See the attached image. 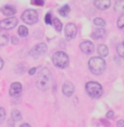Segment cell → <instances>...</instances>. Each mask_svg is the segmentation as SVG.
<instances>
[{
    "label": "cell",
    "instance_id": "cell-19",
    "mask_svg": "<svg viewBox=\"0 0 124 127\" xmlns=\"http://www.w3.org/2000/svg\"><path fill=\"white\" fill-rule=\"evenodd\" d=\"M52 24H54L55 28L58 30V32H61L62 30V23L60 22L59 19H57V17H55V19H52Z\"/></svg>",
    "mask_w": 124,
    "mask_h": 127
},
{
    "label": "cell",
    "instance_id": "cell-27",
    "mask_svg": "<svg viewBox=\"0 0 124 127\" xmlns=\"http://www.w3.org/2000/svg\"><path fill=\"white\" fill-rule=\"evenodd\" d=\"M32 4H34V6H44V1L42 0H33Z\"/></svg>",
    "mask_w": 124,
    "mask_h": 127
},
{
    "label": "cell",
    "instance_id": "cell-10",
    "mask_svg": "<svg viewBox=\"0 0 124 127\" xmlns=\"http://www.w3.org/2000/svg\"><path fill=\"white\" fill-rule=\"evenodd\" d=\"M62 92H63V95L67 96V97H71V96L74 93V85H73L70 80L65 82L62 86Z\"/></svg>",
    "mask_w": 124,
    "mask_h": 127
},
{
    "label": "cell",
    "instance_id": "cell-4",
    "mask_svg": "<svg viewBox=\"0 0 124 127\" xmlns=\"http://www.w3.org/2000/svg\"><path fill=\"white\" fill-rule=\"evenodd\" d=\"M52 63L57 67L65 68L69 65V57L65 52L63 51H57L52 57Z\"/></svg>",
    "mask_w": 124,
    "mask_h": 127
},
{
    "label": "cell",
    "instance_id": "cell-32",
    "mask_svg": "<svg viewBox=\"0 0 124 127\" xmlns=\"http://www.w3.org/2000/svg\"><path fill=\"white\" fill-rule=\"evenodd\" d=\"M2 67H3V60L0 58V70H1Z\"/></svg>",
    "mask_w": 124,
    "mask_h": 127
},
{
    "label": "cell",
    "instance_id": "cell-16",
    "mask_svg": "<svg viewBox=\"0 0 124 127\" xmlns=\"http://www.w3.org/2000/svg\"><path fill=\"white\" fill-rule=\"evenodd\" d=\"M10 36L8 33H6L3 29L0 30V46H6L9 42Z\"/></svg>",
    "mask_w": 124,
    "mask_h": 127
},
{
    "label": "cell",
    "instance_id": "cell-8",
    "mask_svg": "<svg viewBox=\"0 0 124 127\" xmlns=\"http://www.w3.org/2000/svg\"><path fill=\"white\" fill-rule=\"evenodd\" d=\"M64 34H65V39H67L68 41L72 40L77 34V28H76V26H75V24H73V23H69V24L65 25Z\"/></svg>",
    "mask_w": 124,
    "mask_h": 127
},
{
    "label": "cell",
    "instance_id": "cell-14",
    "mask_svg": "<svg viewBox=\"0 0 124 127\" xmlns=\"http://www.w3.org/2000/svg\"><path fill=\"white\" fill-rule=\"evenodd\" d=\"M106 34H107V32H106V29H103L102 27H98V28H95L92 34V37L94 39H101V38H105Z\"/></svg>",
    "mask_w": 124,
    "mask_h": 127
},
{
    "label": "cell",
    "instance_id": "cell-1",
    "mask_svg": "<svg viewBox=\"0 0 124 127\" xmlns=\"http://www.w3.org/2000/svg\"><path fill=\"white\" fill-rule=\"evenodd\" d=\"M36 86L41 90H47L51 86V73L47 67H44L40 70L37 76Z\"/></svg>",
    "mask_w": 124,
    "mask_h": 127
},
{
    "label": "cell",
    "instance_id": "cell-20",
    "mask_svg": "<svg viewBox=\"0 0 124 127\" xmlns=\"http://www.w3.org/2000/svg\"><path fill=\"white\" fill-rule=\"evenodd\" d=\"M17 34H19L21 37H26L27 35H28V29H27L25 26H20L19 30H17Z\"/></svg>",
    "mask_w": 124,
    "mask_h": 127
},
{
    "label": "cell",
    "instance_id": "cell-9",
    "mask_svg": "<svg viewBox=\"0 0 124 127\" xmlns=\"http://www.w3.org/2000/svg\"><path fill=\"white\" fill-rule=\"evenodd\" d=\"M22 92V85L20 83H13L11 86H10L9 89V93L11 97H19Z\"/></svg>",
    "mask_w": 124,
    "mask_h": 127
},
{
    "label": "cell",
    "instance_id": "cell-12",
    "mask_svg": "<svg viewBox=\"0 0 124 127\" xmlns=\"http://www.w3.org/2000/svg\"><path fill=\"white\" fill-rule=\"evenodd\" d=\"M1 12L3 13L4 15H7L8 17H12L14 14L16 13V9L14 6H11V4H7V6L2 7L1 9Z\"/></svg>",
    "mask_w": 124,
    "mask_h": 127
},
{
    "label": "cell",
    "instance_id": "cell-5",
    "mask_svg": "<svg viewBox=\"0 0 124 127\" xmlns=\"http://www.w3.org/2000/svg\"><path fill=\"white\" fill-rule=\"evenodd\" d=\"M21 19H22V21L24 23H26V24L33 25L38 21V13H37V11H35V10L28 9L22 13Z\"/></svg>",
    "mask_w": 124,
    "mask_h": 127
},
{
    "label": "cell",
    "instance_id": "cell-17",
    "mask_svg": "<svg viewBox=\"0 0 124 127\" xmlns=\"http://www.w3.org/2000/svg\"><path fill=\"white\" fill-rule=\"evenodd\" d=\"M11 116H12V120H13L14 122H17V121L22 120V115H21V113H20L19 110H12Z\"/></svg>",
    "mask_w": 124,
    "mask_h": 127
},
{
    "label": "cell",
    "instance_id": "cell-24",
    "mask_svg": "<svg viewBox=\"0 0 124 127\" xmlns=\"http://www.w3.org/2000/svg\"><path fill=\"white\" fill-rule=\"evenodd\" d=\"M118 27L120 29H124V14H122L118 20Z\"/></svg>",
    "mask_w": 124,
    "mask_h": 127
},
{
    "label": "cell",
    "instance_id": "cell-30",
    "mask_svg": "<svg viewBox=\"0 0 124 127\" xmlns=\"http://www.w3.org/2000/svg\"><path fill=\"white\" fill-rule=\"evenodd\" d=\"M12 38V44H13V45H17V44H19V39H17V38L16 37H11Z\"/></svg>",
    "mask_w": 124,
    "mask_h": 127
},
{
    "label": "cell",
    "instance_id": "cell-26",
    "mask_svg": "<svg viewBox=\"0 0 124 127\" xmlns=\"http://www.w3.org/2000/svg\"><path fill=\"white\" fill-rule=\"evenodd\" d=\"M45 22H46V24H48V25L52 24V19H51V14L50 13L46 14V16H45Z\"/></svg>",
    "mask_w": 124,
    "mask_h": 127
},
{
    "label": "cell",
    "instance_id": "cell-3",
    "mask_svg": "<svg viewBox=\"0 0 124 127\" xmlns=\"http://www.w3.org/2000/svg\"><path fill=\"white\" fill-rule=\"evenodd\" d=\"M85 88H86V91H87L88 96H90L92 98H99L102 96L103 89H102V86L99 83L88 82L86 84Z\"/></svg>",
    "mask_w": 124,
    "mask_h": 127
},
{
    "label": "cell",
    "instance_id": "cell-7",
    "mask_svg": "<svg viewBox=\"0 0 124 127\" xmlns=\"http://www.w3.org/2000/svg\"><path fill=\"white\" fill-rule=\"evenodd\" d=\"M47 52V46L45 44H38L31 50V55L34 59H38Z\"/></svg>",
    "mask_w": 124,
    "mask_h": 127
},
{
    "label": "cell",
    "instance_id": "cell-22",
    "mask_svg": "<svg viewBox=\"0 0 124 127\" xmlns=\"http://www.w3.org/2000/svg\"><path fill=\"white\" fill-rule=\"evenodd\" d=\"M114 9H115V11H119V12L124 11V1H121V0L120 1H116Z\"/></svg>",
    "mask_w": 124,
    "mask_h": 127
},
{
    "label": "cell",
    "instance_id": "cell-6",
    "mask_svg": "<svg viewBox=\"0 0 124 127\" xmlns=\"http://www.w3.org/2000/svg\"><path fill=\"white\" fill-rule=\"evenodd\" d=\"M17 25V19L14 16L12 17H7V19L0 21V28H2L3 30H8L14 28Z\"/></svg>",
    "mask_w": 124,
    "mask_h": 127
},
{
    "label": "cell",
    "instance_id": "cell-15",
    "mask_svg": "<svg viewBox=\"0 0 124 127\" xmlns=\"http://www.w3.org/2000/svg\"><path fill=\"white\" fill-rule=\"evenodd\" d=\"M97 52H98V54H99V58H105V57H107V55L109 54V49H108V47L106 45L101 44V45L98 46Z\"/></svg>",
    "mask_w": 124,
    "mask_h": 127
},
{
    "label": "cell",
    "instance_id": "cell-33",
    "mask_svg": "<svg viewBox=\"0 0 124 127\" xmlns=\"http://www.w3.org/2000/svg\"><path fill=\"white\" fill-rule=\"evenodd\" d=\"M20 127H31V126H29L28 124H22V125L20 126Z\"/></svg>",
    "mask_w": 124,
    "mask_h": 127
},
{
    "label": "cell",
    "instance_id": "cell-25",
    "mask_svg": "<svg viewBox=\"0 0 124 127\" xmlns=\"http://www.w3.org/2000/svg\"><path fill=\"white\" fill-rule=\"evenodd\" d=\"M4 117H6V111H4L3 108H1V106H0V124L3 122Z\"/></svg>",
    "mask_w": 124,
    "mask_h": 127
},
{
    "label": "cell",
    "instance_id": "cell-31",
    "mask_svg": "<svg viewBox=\"0 0 124 127\" xmlns=\"http://www.w3.org/2000/svg\"><path fill=\"white\" fill-rule=\"evenodd\" d=\"M35 72H36V68L33 67V68H31V70H29L28 74H29V75H33V74H35Z\"/></svg>",
    "mask_w": 124,
    "mask_h": 127
},
{
    "label": "cell",
    "instance_id": "cell-29",
    "mask_svg": "<svg viewBox=\"0 0 124 127\" xmlns=\"http://www.w3.org/2000/svg\"><path fill=\"white\" fill-rule=\"evenodd\" d=\"M116 127H124V121L123 120L118 121V123H116Z\"/></svg>",
    "mask_w": 124,
    "mask_h": 127
},
{
    "label": "cell",
    "instance_id": "cell-28",
    "mask_svg": "<svg viewBox=\"0 0 124 127\" xmlns=\"http://www.w3.org/2000/svg\"><path fill=\"white\" fill-rule=\"evenodd\" d=\"M106 116H107V118H113V116H114V112H113V111H109Z\"/></svg>",
    "mask_w": 124,
    "mask_h": 127
},
{
    "label": "cell",
    "instance_id": "cell-11",
    "mask_svg": "<svg viewBox=\"0 0 124 127\" xmlns=\"http://www.w3.org/2000/svg\"><path fill=\"white\" fill-rule=\"evenodd\" d=\"M80 48H81V50H82L84 53H86V54H89V53H92L94 51V44L92 41L86 40V41H83L82 44L80 45Z\"/></svg>",
    "mask_w": 124,
    "mask_h": 127
},
{
    "label": "cell",
    "instance_id": "cell-2",
    "mask_svg": "<svg viewBox=\"0 0 124 127\" xmlns=\"http://www.w3.org/2000/svg\"><path fill=\"white\" fill-rule=\"evenodd\" d=\"M88 67L90 72L95 75H100L106 70V62L102 58L99 57H94L88 62Z\"/></svg>",
    "mask_w": 124,
    "mask_h": 127
},
{
    "label": "cell",
    "instance_id": "cell-13",
    "mask_svg": "<svg viewBox=\"0 0 124 127\" xmlns=\"http://www.w3.org/2000/svg\"><path fill=\"white\" fill-rule=\"evenodd\" d=\"M94 4H95L96 8L100 10H107L111 6V1L110 0H95Z\"/></svg>",
    "mask_w": 124,
    "mask_h": 127
},
{
    "label": "cell",
    "instance_id": "cell-18",
    "mask_svg": "<svg viewBox=\"0 0 124 127\" xmlns=\"http://www.w3.org/2000/svg\"><path fill=\"white\" fill-rule=\"evenodd\" d=\"M70 7L68 6V4H64L63 7L60 8V10H59V13L60 15H62V16H68V14L70 13Z\"/></svg>",
    "mask_w": 124,
    "mask_h": 127
},
{
    "label": "cell",
    "instance_id": "cell-23",
    "mask_svg": "<svg viewBox=\"0 0 124 127\" xmlns=\"http://www.w3.org/2000/svg\"><path fill=\"white\" fill-rule=\"evenodd\" d=\"M116 51H118V54L120 55V57L124 58V41L121 42V44L116 47Z\"/></svg>",
    "mask_w": 124,
    "mask_h": 127
},
{
    "label": "cell",
    "instance_id": "cell-21",
    "mask_svg": "<svg viewBox=\"0 0 124 127\" xmlns=\"http://www.w3.org/2000/svg\"><path fill=\"white\" fill-rule=\"evenodd\" d=\"M94 24L97 25L98 27H105L106 26V22L103 21L101 17H96V19H94Z\"/></svg>",
    "mask_w": 124,
    "mask_h": 127
}]
</instances>
